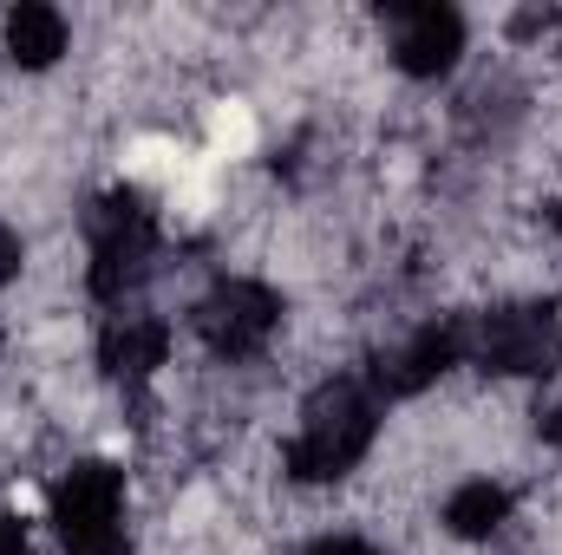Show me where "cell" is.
<instances>
[{
    "mask_svg": "<svg viewBox=\"0 0 562 555\" xmlns=\"http://www.w3.org/2000/svg\"><path fill=\"white\" fill-rule=\"evenodd\" d=\"M380 438V406L360 380H321L301 406V431L281 444V464L294 484H334L367 464Z\"/></svg>",
    "mask_w": 562,
    "mask_h": 555,
    "instance_id": "obj_1",
    "label": "cell"
},
{
    "mask_svg": "<svg viewBox=\"0 0 562 555\" xmlns=\"http://www.w3.org/2000/svg\"><path fill=\"white\" fill-rule=\"evenodd\" d=\"M557 236H562V203H557Z\"/></svg>",
    "mask_w": 562,
    "mask_h": 555,
    "instance_id": "obj_15",
    "label": "cell"
},
{
    "mask_svg": "<svg viewBox=\"0 0 562 555\" xmlns=\"http://www.w3.org/2000/svg\"><path fill=\"white\" fill-rule=\"evenodd\" d=\"M464 59V13L451 7H400L393 13V66L406 79H445Z\"/></svg>",
    "mask_w": 562,
    "mask_h": 555,
    "instance_id": "obj_6",
    "label": "cell"
},
{
    "mask_svg": "<svg viewBox=\"0 0 562 555\" xmlns=\"http://www.w3.org/2000/svg\"><path fill=\"white\" fill-rule=\"evenodd\" d=\"M0 555H33V543H26V523H20L13 510H0Z\"/></svg>",
    "mask_w": 562,
    "mask_h": 555,
    "instance_id": "obj_11",
    "label": "cell"
},
{
    "mask_svg": "<svg viewBox=\"0 0 562 555\" xmlns=\"http://www.w3.org/2000/svg\"><path fill=\"white\" fill-rule=\"evenodd\" d=\"M66 555H132V536L119 530V536H92V543H72Z\"/></svg>",
    "mask_w": 562,
    "mask_h": 555,
    "instance_id": "obj_13",
    "label": "cell"
},
{
    "mask_svg": "<svg viewBox=\"0 0 562 555\" xmlns=\"http://www.w3.org/2000/svg\"><path fill=\"white\" fill-rule=\"evenodd\" d=\"M0 39H7V59H13L20 72H46V66L66 59L72 26H66L59 7H13L7 26H0Z\"/></svg>",
    "mask_w": 562,
    "mask_h": 555,
    "instance_id": "obj_8",
    "label": "cell"
},
{
    "mask_svg": "<svg viewBox=\"0 0 562 555\" xmlns=\"http://www.w3.org/2000/svg\"><path fill=\"white\" fill-rule=\"evenodd\" d=\"M20 269H26V249H20V236H13V229L0 223V294H7L13 281H20Z\"/></svg>",
    "mask_w": 562,
    "mask_h": 555,
    "instance_id": "obj_10",
    "label": "cell"
},
{
    "mask_svg": "<svg viewBox=\"0 0 562 555\" xmlns=\"http://www.w3.org/2000/svg\"><path fill=\"white\" fill-rule=\"evenodd\" d=\"M46 517L59 530V543H92V536H119L125 530V471L105 457H79L53 477L46 490Z\"/></svg>",
    "mask_w": 562,
    "mask_h": 555,
    "instance_id": "obj_3",
    "label": "cell"
},
{
    "mask_svg": "<svg viewBox=\"0 0 562 555\" xmlns=\"http://www.w3.org/2000/svg\"><path fill=\"white\" fill-rule=\"evenodd\" d=\"M477 360L491 373H517V380H537V373H557L562 360V327L550 307H497L484 314L477 327Z\"/></svg>",
    "mask_w": 562,
    "mask_h": 555,
    "instance_id": "obj_4",
    "label": "cell"
},
{
    "mask_svg": "<svg viewBox=\"0 0 562 555\" xmlns=\"http://www.w3.org/2000/svg\"><path fill=\"white\" fill-rule=\"evenodd\" d=\"M458 360H464V333H458L451 320H425V327H413L400 347H386V353H380L373 386H380V393L413 399V393H425V386H438Z\"/></svg>",
    "mask_w": 562,
    "mask_h": 555,
    "instance_id": "obj_5",
    "label": "cell"
},
{
    "mask_svg": "<svg viewBox=\"0 0 562 555\" xmlns=\"http://www.w3.org/2000/svg\"><path fill=\"white\" fill-rule=\"evenodd\" d=\"M510 523V490L497 477H464L445 497V536L451 543H491Z\"/></svg>",
    "mask_w": 562,
    "mask_h": 555,
    "instance_id": "obj_9",
    "label": "cell"
},
{
    "mask_svg": "<svg viewBox=\"0 0 562 555\" xmlns=\"http://www.w3.org/2000/svg\"><path fill=\"white\" fill-rule=\"evenodd\" d=\"M99 366L112 380H125V386L157 380V366H170V320L164 314H144V307L112 314V327L99 333Z\"/></svg>",
    "mask_w": 562,
    "mask_h": 555,
    "instance_id": "obj_7",
    "label": "cell"
},
{
    "mask_svg": "<svg viewBox=\"0 0 562 555\" xmlns=\"http://www.w3.org/2000/svg\"><path fill=\"white\" fill-rule=\"evenodd\" d=\"M301 555H380V550L360 543V536H321V543H307Z\"/></svg>",
    "mask_w": 562,
    "mask_h": 555,
    "instance_id": "obj_12",
    "label": "cell"
},
{
    "mask_svg": "<svg viewBox=\"0 0 562 555\" xmlns=\"http://www.w3.org/2000/svg\"><path fill=\"white\" fill-rule=\"evenodd\" d=\"M537 438H543L550 451H562V399H557V406H543V412H537Z\"/></svg>",
    "mask_w": 562,
    "mask_h": 555,
    "instance_id": "obj_14",
    "label": "cell"
},
{
    "mask_svg": "<svg viewBox=\"0 0 562 555\" xmlns=\"http://www.w3.org/2000/svg\"><path fill=\"white\" fill-rule=\"evenodd\" d=\"M288 307L269 281H249V275H223L196 307H190V327L196 340L223 360V366H243L256 353H269V340L281 333Z\"/></svg>",
    "mask_w": 562,
    "mask_h": 555,
    "instance_id": "obj_2",
    "label": "cell"
}]
</instances>
